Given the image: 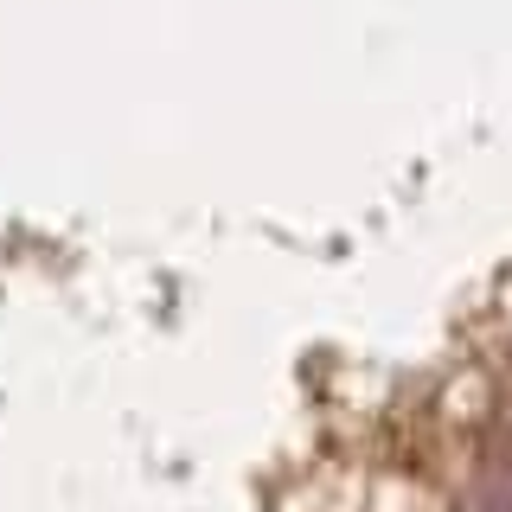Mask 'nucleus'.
I'll use <instances>...</instances> for the list:
<instances>
[]
</instances>
